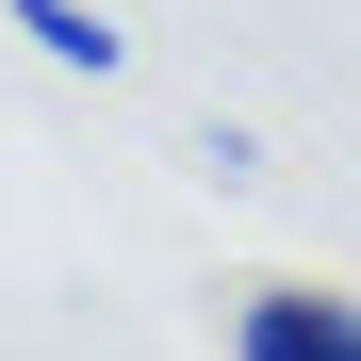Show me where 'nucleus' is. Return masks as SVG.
<instances>
[{"label": "nucleus", "instance_id": "2", "mask_svg": "<svg viewBox=\"0 0 361 361\" xmlns=\"http://www.w3.org/2000/svg\"><path fill=\"white\" fill-rule=\"evenodd\" d=\"M0 17H17L49 66H66V82H115V66H132V33H115L99 0H0Z\"/></svg>", "mask_w": 361, "mask_h": 361}, {"label": "nucleus", "instance_id": "1", "mask_svg": "<svg viewBox=\"0 0 361 361\" xmlns=\"http://www.w3.org/2000/svg\"><path fill=\"white\" fill-rule=\"evenodd\" d=\"M230 361H361V295H329V279H247V295H230Z\"/></svg>", "mask_w": 361, "mask_h": 361}]
</instances>
